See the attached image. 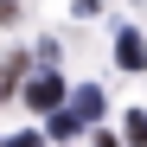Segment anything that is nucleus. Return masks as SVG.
Returning a JSON list of instances; mask_svg holds the SVG:
<instances>
[{
  "label": "nucleus",
  "mask_w": 147,
  "mask_h": 147,
  "mask_svg": "<svg viewBox=\"0 0 147 147\" xmlns=\"http://www.w3.org/2000/svg\"><path fill=\"white\" fill-rule=\"evenodd\" d=\"M58 102H64V83L51 77V64H45L38 77L26 83V109H58Z\"/></svg>",
  "instance_id": "1"
},
{
  "label": "nucleus",
  "mask_w": 147,
  "mask_h": 147,
  "mask_svg": "<svg viewBox=\"0 0 147 147\" xmlns=\"http://www.w3.org/2000/svg\"><path fill=\"white\" fill-rule=\"evenodd\" d=\"M115 64H121V70H147V38H141L134 26L115 32Z\"/></svg>",
  "instance_id": "2"
},
{
  "label": "nucleus",
  "mask_w": 147,
  "mask_h": 147,
  "mask_svg": "<svg viewBox=\"0 0 147 147\" xmlns=\"http://www.w3.org/2000/svg\"><path fill=\"white\" fill-rule=\"evenodd\" d=\"M64 102H70V115H77V121H96V115H102V90L83 83V90H70Z\"/></svg>",
  "instance_id": "3"
},
{
  "label": "nucleus",
  "mask_w": 147,
  "mask_h": 147,
  "mask_svg": "<svg viewBox=\"0 0 147 147\" xmlns=\"http://www.w3.org/2000/svg\"><path fill=\"white\" fill-rule=\"evenodd\" d=\"M19 19V0H0V26H13Z\"/></svg>",
  "instance_id": "4"
}]
</instances>
